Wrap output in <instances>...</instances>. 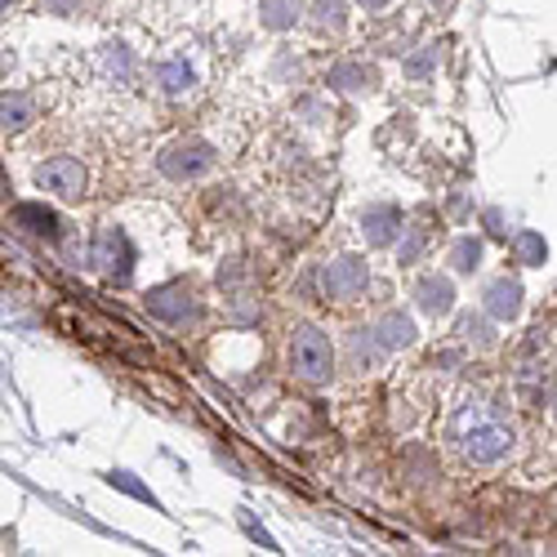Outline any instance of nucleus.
Listing matches in <instances>:
<instances>
[{"label":"nucleus","mask_w":557,"mask_h":557,"mask_svg":"<svg viewBox=\"0 0 557 557\" xmlns=\"http://www.w3.org/2000/svg\"><path fill=\"white\" fill-rule=\"evenodd\" d=\"M237 518H242V527H246V535H250V540H259L268 553H282V548H276V540H272V535H268V531H263V527H259V522L246 513V508H237Z\"/></svg>","instance_id":"obj_26"},{"label":"nucleus","mask_w":557,"mask_h":557,"mask_svg":"<svg viewBox=\"0 0 557 557\" xmlns=\"http://www.w3.org/2000/svg\"><path fill=\"white\" fill-rule=\"evenodd\" d=\"M482 308H486V317H495V321H513V317L522 312V286L508 282V276H499V282H491V286L482 290Z\"/></svg>","instance_id":"obj_11"},{"label":"nucleus","mask_w":557,"mask_h":557,"mask_svg":"<svg viewBox=\"0 0 557 557\" xmlns=\"http://www.w3.org/2000/svg\"><path fill=\"white\" fill-rule=\"evenodd\" d=\"M10 219H14V227L32 232V237L59 242V214H54V210H45V206H36V201H23V206H14V210H10Z\"/></svg>","instance_id":"obj_12"},{"label":"nucleus","mask_w":557,"mask_h":557,"mask_svg":"<svg viewBox=\"0 0 557 557\" xmlns=\"http://www.w3.org/2000/svg\"><path fill=\"white\" fill-rule=\"evenodd\" d=\"M108 486H116V491H125V495H134V499H144V504L161 508V504H157V495H152L144 482H138L129 469H112V473H108Z\"/></svg>","instance_id":"obj_22"},{"label":"nucleus","mask_w":557,"mask_h":557,"mask_svg":"<svg viewBox=\"0 0 557 557\" xmlns=\"http://www.w3.org/2000/svg\"><path fill=\"white\" fill-rule=\"evenodd\" d=\"M312 27L317 32H344L348 27V5L344 0H312Z\"/></svg>","instance_id":"obj_20"},{"label":"nucleus","mask_w":557,"mask_h":557,"mask_svg":"<svg viewBox=\"0 0 557 557\" xmlns=\"http://www.w3.org/2000/svg\"><path fill=\"white\" fill-rule=\"evenodd\" d=\"M513 259H518L522 268H540V263L548 259V246H544L540 232H531V227L513 232Z\"/></svg>","instance_id":"obj_18"},{"label":"nucleus","mask_w":557,"mask_h":557,"mask_svg":"<svg viewBox=\"0 0 557 557\" xmlns=\"http://www.w3.org/2000/svg\"><path fill=\"white\" fill-rule=\"evenodd\" d=\"M157 170L174 183H188V178H201L206 170H214V148L206 138H178V144L161 148L157 157Z\"/></svg>","instance_id":"obj_3"},{"label":"nucleus","mask_w":557,"mask_h":557,"mask_svg":"<svg viewBox=\"0 0 557 557\" xmlns=\"http://www.w3.org/2000/svg\"><path fill=\"white\" fill-rule=\"evenodd\" d=\"M433 63H437V50H433V45H424V50L414 54V59H406V76H429Z\"/></svg>","instance_id":"obj_25"},{"label":"nucleus","mask_w":557,"mask_h":557,"mask_svg":"<svg viewBox=\"0 0 557 557\" xmlns=\"http://www.w3.org/2000/svg\"><path fill=\"white\" fill-rule=\"evenodd\" d=\"M486 232H491V237H508V227H504V214H499V210H486Z\"/></svg>","instance_id":"obj_28"},{"label":"nucleus","mask_w":557,"mask_h":557,"mask_svg":"<svg viewBox=\"0 0 557 557\" xmlns=\"http://www.w3.org/2000/svg\"><path fill=\"white\" fill-rule=\"evenodd\" d=\"M144 304H148V312H152L157 321H165V326H183V321L197 317V295H193L188 286H178V282L148 290Z\"/></svg>","instance_id":"obj_7"},{"label":"nucleus","mask_w":557,"mask_h":557,"mask_svg":"<svg viewBox=\"0 0 557 557\" xmlns=\"http://www.w3.org/2000/svg\"><path fill=\"white\" fill-rule=\"evenodd\" d=\"M290 370L304 380V384H331L335 380V348H331V335L312 326V321H299L290 331Z\"/></svg>","instance_id":"obj_2"},{"label":"nucleus","mask_w":557,"mask_h":557,"mask_svg":"<svg viewBox=\"0 0 557 557\" xmlns=\"http://www.w3.org/2000/svg\"><path fill=\"white\" fill-rule=\"evenodd\" d=\"M380 352H384V344L375 339V331H352V366L357 370H370Z\"/></svg>","instance_id":"obj_21"},{"label":"nucleus","mask_w":557,"mask_h":557,"mask_svg":"<svg viewBox=\"0 0 557 557\" xmlns=\"http://www.w3.org/2000/svg\"><path fill=\"white\" fill-rule=\"evenodd\" d=\"M366 286H370V263L361 255H339L335 263H326V272H321V290L339 304L361 299Z\"/></svg>","instance_id":"obj_5"},{"label":"nucleus","mask_w":557,"mask_h":557,"mask_svg":"<svg viewBox=\"0 0 557 557\" xmlns=\"http://www.w3.org/2000/svg\"><path fill=\"white\" fill-rule=\"evenodd\" d=\"M0 5H5V10H10V0H0Z\"/></svg>","instance_id":"obj_30"},{"label":"nucleus","mask_w":557,"mask_h":557,"mask_svg":"<svg viewBox=\"0 0 557 557\" xmlns=\"http://www.w3.org/2000/svg\"><path fill=\"white\" fill-rule=\"evenodd\" d=\"M0 116H5V134H23L36 121V108H32L27 95H5V103H0Z\"/></svg>","instance_id":"obj_19"},{"label":"nucleus","mask_w":557,"mask_h":557,"mask_svg":"<svg viewBox=\"0 0 557 557\" xmlns=\"http://www.w3.org/2000/svg\"><path fill=\"white\" fill-rule=\"evenodd\" d=\"M36 183L45 193H54L59 201H81L89 188V174L76 157H50L45 165H36Z\"/></svg>","instance_id":"obj_6"},{"label":"nucleus","mask_w":557,"mask_h":557,"mask_svg":"<svg viewBox=\"0 0 557 557\" xmlns=\"http://www.w3.org/2000/svg\"><path fill=\"white\" fill-rule=\"evenodd\" d=\"M304 18V0H259V23L268 32H290Z\"/></svg>","instance_id":"obj_15"},{"label":"nucleus","mask_w":557,"mask_h":557,"mask_svg":"<svg viewBox=\"0 0 557 557\" xmlns=\"http://www.w3.org/2000/svg\"><path fill=\"white\" fill-rule=\"evenodd\" d=\"M370 331H375V339L384 344V352L410 348V344H414V335H420V331H414V321H410V312H401V308L380 312V321H375V326H370Z\"/></svg>","instance_id":"obj_10"},{"label":"nucleus","mask_w":557,"mask_h":557,"mask_svg":"<svg viewBox=\"0 0 557 557\" xmlns=\"http://www.w3.org/2000/svg\"><path fill=\"white\" fill-rule=\"evenodd\" d=\"M424 246H429V232H424V227H406V242H401V250H397V263H420Z\"/></svg>","instance_id":"obj_24"},{"label":"nucleus","mask_w":557,"mask_h":557,"mask_svg":"<svg viewBox=\"0 0 557 557\" xmlns=\"http://www.w3.org/2000/svg\"><path fill=\"white\" fill-rule=\"evenodd\" d=\"M459 450L469 463H499L508 450H513V424L504 420V414H495L491 406L482 401H469L459 414H455V424H450Z\"/></svg>","instance_id":"obj_1"},{"label":"nucleus","mask_w":557,"mask_h":557,"mask_svg":"<svg viewBox=\"0 0 557 557\" xmlns=\"http://www.w3.org/2000/svg\"><path fill=\"white\" fill-rule=\"evenodd\" d=\"M450 268L459 276H473L482 268V237H455L450 242Z\"/></svg>","instance_id":"obj_17"},{"label":"nucleus","mask_w":557,"mask_h":557,"mask_svg":"<svg viewBox=\"0 0 557 557\" xmlns=\"http://www.w3.org/2000/svg\"><path fill=\"white\" fill-rule=\"evenodd\" d=\"M157 85L165 89L170 99H183V95H188V89L197 85V72H193V63L183 59V54H170V59L157 63Z\"/></svg>","instance_id":"obj_13"},{"label":"nucleus","mask_w":557,"mask_h":557,"mask_svg":"<svg viewBox=\"0 0 557 557\" xmlns=\"http://www.w3.org/2000/svg\"><path fill=\"white\" fill-rule=\"evenodd\" d=\"M326 85L339 89V95H366V89H375V72L366 63H335L326 72Z\"/></svg>","instance_id":"obj_14"},{"label":"nucleus","mask_w":557,"mask_h":557,"mask_svg":"<svg viewBox=\"0 0 557 557\" xmlns=\"http://www.w3.org/2000/svg\"><path fill=\"white\" fill-rule=\"evenodd\" d=\"M433 5H442V0H433Z\"/></svg>","instance_id":"obj_31"},{"label":"nucleus","mask_w":557,"mask_h":557,"mask_svg":"<svg viewBox=\"0 0 557 557\" xmlns=\"http://www.w3.org/2000/svg\"><path fill=\"white\" fill-rule=\"evenodd\" d=\"M401 223H406V219H401L397 206H366V210H361V237H366L370 250H384V246H393L401 232H406Z\"/></svg>","instance_id":"obj_8"},{"label":"nucleus","mask_w":557,"mask_h":557,"mask_svg":"<svg viewBox=\"0 0 557 557\" xmlns=\"http://www.w3.org/2000/svg\"><path fill=\"white\" fill-rule=\"evenodd\" d=\"M361 5H366V10H384V5H388V0H361Z\"/></svg>","instance_id":"obj_29"},{"label":"nucleus","mask_w":557,"mask_h":557,"mask_svg":"<svg viewBox=\"0 0 557 557\" xmlns=\"http://www.w3.org/2000/svg\"><path fill=\"white\" fill-rule=\"evenodd\" d=\"M459 335L469 339V344H478V348H491V344H495L491 326H486L482 317H473V312H469V317H459Z\"/></svg>","instance_id":"obj_23"},{"label":"nucleus","mask_w":557,"mask_h":557,"mask_svg":"<svg viewBox=\"0 0 557 557\" xmlns=\"http://www.w3.org/2000/svg\"><path fill=\"white\" fill-rule=\"evenodd\" d=\"M103 67H108V76H112L116 85H129L134 72H138V59H134V50H129L125 40H108V45H103Z\"/></svg>","instance_id":"obj_16"},{"label":"nucleus","mask_w":557,"mask_h":557,"mask_svg":"<svg viewBox=\"0 0 557 557\" xmlns=\"http://www.w3.org/2000/svg\"><path fill=\"white\" fill-rule=\"evenodd\" d=\"M414 304H420V312H429V317H446L455 308L450 276H437V272L420 276V282H414Z\"/></svg>","instance_id":"obj_9"},{"label":"nucleus","mask_w":557,"mask_h":557,"mask_svg":"<svg viewBox=\"0 0 557 557\" xmlns=\"http://www.w3.org/2000/svg\"><path fill=\"white\" fill-rule=\"evenodd\" d=\"M85 0H45V14H81Z\"/></svg>","instance_id":"obj_27"},{"label":"nucleus","mask_w":557,"mask_h":557,"mask_svg":"<svg viewBox=\"0 0 557 557\" xmlns=\"http://www.w3.org/2000/svg\"><path fill=\"white\" fill-rule=\"evenodd\" d=\"M89 263H95L108 282H129V272H134V242L125 237V227H99L95 246H89Z\"/></svg>","instance_id":"obj_4"}]
</instances>
